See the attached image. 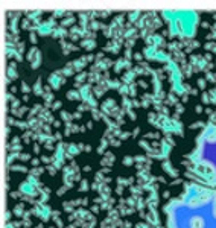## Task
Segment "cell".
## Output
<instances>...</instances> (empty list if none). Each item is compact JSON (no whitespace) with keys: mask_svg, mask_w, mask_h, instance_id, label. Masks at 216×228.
<instances>
[{"mask_svg":"<svg viewBox=\"0 0 216 228\" xmlns=\"http://www.w3.org/2000/svg\"><path fill=\"white\" fill-rule=\"evenodd\" d=\"M171 228H216V192L193 187L169 207Z\"/></svg>","mask_w":216,"mask_h":228,"instance_id":"cell-1","label":"cell"},{"mask_svg":"<svg viewBox=\"0 0 216 228\" xmlns=\"http://www.w3.org/2000/svg\"><path fill=\"white\" fill-rule=\"evenodd\" d=\"M198 158L199 163L208 169L212 176L216 180V132L208 134L201 141L198 149Z\"/></svg>","mask_w":216,"mask_h":228,"instance_id":"cell-2","label":"cell"}]
</instances>
